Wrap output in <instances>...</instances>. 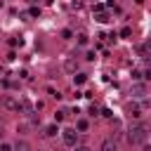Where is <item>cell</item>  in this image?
Returning <instances> with one entry per match:
<instances>
[{
  "instance_id": "1",
  "label": "cell",
  "mask_w": 151,
  "mask_h": 151,
  "mask_svg": "<svg viewBox=\"0 0 151 151\" xmlns=\"http://www.w3.org/2000/svg\"><path fill=\"white\" fill-rule=\"evenodd\" d=\"M146 137H149V132H146L144 125H132V127L127 130V142H130V144H144Z\"/></svg>"
},
{
  "instance_id": "2",
  "label": "cell",
  "mask_w": 151,
  "mask_h": 151,
  "mask_svg": "<svg viewBox=\"0 0 151 151\" xmlns=\"http://www.w3.org/2000/svg\"><path fill=\"white\" fill-rule=\"evenodd\" d=\"M61 139H64V144L66 146H76V142H78V132L76 130H61Z\"/></svg>"
},
{
  "instance_id": "3",
  "label": "cell",
  "mask_w": 151,
  "mask_h": 151,
  "mask_svg": "<svg viewBox=\"0 0 151 151\" xmlns=\"http://www.w3.org/2000/svg\"><path fill=\"white\" fill-rule=\"evenodd\" d=\"M130 94H132V97H137V99H142V97L146 94V85L137 80V83H134V85L130 87Z\"/></svg>"
},
{
  "instance_id": "4",
  "label": "cell",
  "mask_w": 151,
  "mask_h": 151,
  "mask_svg": "<svg viewBox=\"0 0 151 151\" xmlns=\"http://www.w3.org/2000/svg\"><path fill=\"white\" fill-rule=\"evenodd\" d=\"M2 106L9 109V111H19V101H17L12 94H5V97H2Z\"/></svg>"
},
{
  "instance_id": "5",
  "label": "cell",
  "mask_w": 151,
  "mask_h": 151,
  "mask_svg": "<svg viewBox=\"0 0 151 151\" xmlns=\"http://www.w3.org/2000/svg\"><path fill=\"white\" fill-rule=\"evenodd\" d=\"M99 151H118V144L113 139H104L101 146H99Z\"/></svg>"
},
{
  "instance_id": "6",
  "label": "cell",
  "mask_w": 151,
  "mask_h": 151,
  "mask_svg": "<svg viewBox=\"0 0 151 151\" xmlns=\"http://www.w3.org/2000/svg\"><path fill=\"white\" fill-rule=\"evenodd\" d=\"M137 52L146 59V57H151V40L149 42H144V45H137Z\"/></svg>"
},
{
  "instance_id": "7",
  "label": "cell",
  "mask_w": 151,
  "mask_h": 151,
  "mask_svg": "<svg viewBox=\"0 0 151 151\" xmlns=\"http://www.w3.org/2000/svg\"><path fill=\"white\" fill-rule=\"evenodd\" d=\"M64 68H66L68 73H76V71H78V61H73V59H66V61H64Z\"/></svg>"
},
{
  "instance_id": "8",
  "label": "cell",
  "mask_w": 151,
  "mask_h": 151,
  "mask_svg": "<svg viewBox=\"0 0 151 151\" xmlns=\"http://www.w3.org/2000/svg\"><path fill=\"white\" fill-rule=\"evenodd\" d=\"M87 127H90V123H87L85 118H78V120H76V130H80V132H85Z\"/></svg>"
},
{
  "instance_id": "9",
  "label": "cell",
  "mask_w": 151,
  "mask_h": 151,
  "mask_svg": "<svg viewBox=\"0 0 151 151\" xmlns=\"http://www.w3.org/2000/svg\"><path fill=\"white\" fill-rule=\"evenodd\" d=\"M57 132H59V127H57V123H52V125H47V127H45V137H54Z\"/></svg>"
},
{
  "instance_id": "10",
  "label": "cell",
  "mask_w": 151,
  "mask_h": 151,
  "mask_svg": "<svg viewBox=\"0 0 151 151\" xmlns=\"http://www.w3.org/2000/svg\"><path fill=\"white\" fill-rule=\"evenodd\" d=\"M85 80H87V76H85V73H76V76H73V85H83Z\"/></svg>"
},
{
  "instance_id": "11",
  "label": "cell",
  "mask_w": 151,
  "mask_h": 151,
  "mask_svg": "<svg viewBox=\"0 0 151 151\" xmlns=\"http://www.w3.org/2000/svg\"><path fill=\"white\" fill-rule=\"evenodd\" d=\"M94 19H97L99 24H106V21H109V14H106V12H97V17H94Z\"/></svg>"
},
{
  "instance_id": "12",
  "label": "cell",
  "mask_w": 151,
  "mask_h": 151,
  "mask_svg": "<svg viewBox=\"0 0 151 151\" xmlns=\"http://www.w3.org/2000/svg\"><path fill=\"white\" fill-rule=\"evenodd\" d=\"M14 151H31V146H28L26 142H19V144L14 146Z\"/></svg>"
},
{
  "instance_id": "13",
  "label": "cell",
  "mask_w": 151,
  "mask_h": 151,
  "mask_svg": "<svg viewBox=\"0 0 151 151\" xmlns=\"http://www.w3.org/2000/svg\"><path fill=\"white\" fill-rule=\"evenodd\" d=\"M64 116H66V111H57V113H54V123H59V120H64Z\"/></svg>"
},
{
  "instance_id": "14",
  "label": "cell",
  "mask_w": 151,
  "mask_h": 151,
  "mask_svg": "<svg viewBox=\"0 0 151 151\" xmlns=\"http://www.w3.org/2000/svg\"><path fill=\"white\" fill-rule=\"evenodd\" d=\"M130 33H132V31H130L127 26H125V28H120V38H130Z\"/></svg>"
},
{
  "instance_id": "15",
  "label": "cell",
  "mask_w": 151,
  "mask_h": 151,
  "mask_svg": "<svg viewBox=\"0 0 151 151\" xmlns=\"http://www.w3.org/2000/svg\"><path fill=\"white\" fill-rule=\"evenodd\" d=\"M78 45H87V35H85V33L78 35Z\"/></svg>"
},
{
  "instance_id": "16",
  "label": "cell",
  "mask_w": 151,
  "mask_h": 151,
  "mask_svg": "<svg viewBox=\"0 0 151 151\" xmlns=\"http://www.w3.org/2000/svg\"><path fill=\"white\" fill-rule=\"evenodd\" d=\"M132 80H142V71H139V68L132 71Z\"/></svg>"
},
{
  "instance_id": "17",
  "label": "cell",
  "mask_w": 151,
  "mask_h": 151,
  "mask_svg": "<svg viewBox=\"0 0 151 151\" xmlns=\"http://www.w3.org/2000/svg\"><path fill=\"white\" fill-rule=\"evenodd\" d=\"M142 80H151V68H146V71H142Z\"/></svg>"
},
{
  "instance_id": "18",
  "label": "cell",
  "mask_w": 151,
  "mask_h": 151,
  "mask_svg": "<svg viewBox=\"0 0 151 151\" xmlns=\"http://www.w3.org/2000/svg\"><path fill=\"white\" fill-rule=\"evenodd\" d=\"M0 151H12V144H7V142H0Z\"/></svg>"
},
{
  "instance_id": "19",
  "label": "cell",
  "mask_w": 151,
  "mask_h": 151,
  "mask_svg": "<svg viewBox=\"0 0 151 151\" xmlns=\"http://www.w3.org/2000/svg\"><path fill=\"white\" fill-rule=\"evenodd\" d=\"M28 14H31V17H38V14H40V9H38V7H31V12H28Z\"/></svg>"
},
{
  "instance_id": "20",
  "label": "cell",
  "mask_w": 151,
  "mask_h": 151,
  "mask_svg": "<svg viewBox=\"0 0 151 151\" xmlns=\"http://www.w3.org/2000/svg\"><path fill=\"white\" fill-rule=\"evenodd\" d=\"M71 35H73V33H71L68 28H64V31H61V38H71Z\"/></svg>"
},
{
  "instance_id": "21",
  "label": "cell",
  "mask_w": 151,
  "mask_h": 151,
  "mask_svg": "<svg viewBox=\"0 0 151 151\" xmlns=\"http://www.w3.org/2000/svg\"><path fill=\"white\" fill-rule=\"evenodd\" d=\"M73 151H90V146H73Z\"/></svg>"
},
{
  "instance_id": "22",
  "label": "cell",
  "mask_w": 151,
  "mask_h": 151,
  "mask_svg": "<svg viewBox=\"0 0 151 151\" xmlns=\"http://www.w3.org/2000/svg\"><path fill=\"white\" fill-rule=\"evenodd\" d=\"M144 151H151V146H144Z\"/></svg>"
},
{
  "instance_id": "23",
  "label": "cell",
  "mask_w": 151,
  "mask_h": 151,
  "mask_svg": "<svg viewBox=\"0 0 151 151\" xmlns=\"http://www.w3.org/2000/svg\"><path fill=\"white\" fill-rule=\"evenodd\" d=\"M0 134H2V130H0Z\"/></svg>"
}]
</instances>
